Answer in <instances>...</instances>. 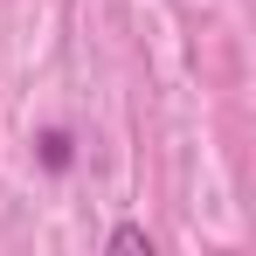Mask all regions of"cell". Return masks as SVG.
I'll return each instance as SVG.
<instances>
[{"label": "cell", "mask_w": 256, "mask_h": 256, "mask_svg": "<svg viewBox=\"0 0 256 256\" xmlns=\"http://www.w3.org/2000/svg\"><path fill=\"white\" fill-rule=\"evenodd\" d=\"M111 250L118 256H152V236H146L138 222H125V228H111Z\"/></svg>", "instance_id": "obj_1"}, {"label": "cell", "mask_w": 256, "mask_h": 256, "mask_svg": "<svg viewBox=\"0 0 256 256\" xmlns=\"http://www.w3.org/2000/svg\"><path fill=\"white\" fill-rule=\"evenodd\" d=\"M42 166H56V173L70 166V132H48L42 138Z\"/></svg>", "instance_id": "obj_2"}]
</instances>
